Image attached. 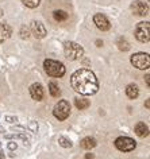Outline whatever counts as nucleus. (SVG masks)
I'll list each match as a JSON object with an SVG mask.
<instances>
[{"label": "nucleus", "instance_id": "obj_7", "mask_svg": "<svg viewBox=\"0 0 150 159\" xmlns=\"http://www.w3.org/2000/svg\"><path fill=\"white\" fill-rule=\"evenodd\" d=\"M137 143L134 139L127 138V136H119L115 140V147L119 151H123V152H130L135 148Z\"/></svg>", "mask_w": 150, "mask_h": 159}, {"label": "nucleus", "instance_id": "obj_24", "mask_svg": "<svg viewBox=\"0 0 150 159\" xmlns=\"http://www.w3.org/2000/svg\"><path fill=\"white\" fill-rule=\"evenodd\" d=\"M0 159H6V155H4V152H3V150H2V146H0Z\"/></svg>", "mask_w": 150, "mask_h": 159}, {"label": "nucleus", "instance_id": "obj_27", "mask_svg": "<svg viewBox=\"0 0 150 159\" xmlns=\"http://www.w3.org/2000/svg\"><path fill=\"white\" fill-rule=\"evenodd\" d=\"M2 15H3V10L0 8V18H2Z\"/></svg>", "mask_w": 150, "mask_h": 159}, {"label": "nucleus", "instance_id": "obj_1", "mask_svg": "<svg viewBox=\"0 0 150 159\" xmlns=\"http://www.w3.org/2000/svg\"><path fill=\"white\" fill-rule=\"evenodd\" d=\"M70 84L72 88L77 93L84 94V96H91L99 90V82L93 71L89 69H78L70 77Z\"/></svg>", "mask_w": 150, "mask_h": 159}, {"label": "nucleus", "instance_id": "obj_26", "mask_svg": "<svg viewBox=\"0 0 150 159\" xmlns=\"http://www.w3.org/2000/svg\"><path fill=\"white\" fill-rule=\"evenodd\" d=\"M96 45H97V47H100V46H103V42H101V41H96Z\"/></svg>", "mask_w": 150, "mask_h": 159}, {"label": "nucleus", "instance_id": "obj_10", "mask_svg": "<svg viewBox=\"0 0 150 159\" xmlns=\"http://www.w3.org/2000/svg\"><path fill=\"white\" fill-rule=\"evenodd\" d=\"M31 33H33V35H34V37L37 38V39L45 38V35H46V29H45V26H43V23L34 20L33 23H31Z\"/></svg>", "mask_w": 150, "mask_h": 159}, {"label": "nucleus", "instance_id": "obj_9", "mask_svg": "<svg viewBox=\"0 0 150 159\" xmlns=\"http://www.w3.org/2000/svg\"><path fill=\"white\" fill-rule=\"evenodd\" d=\"M131 11H133V14L138 15V16H145L149 12V6H148V3L142 2V0H135L131 4Z\"/></svg>", "mask_w": 150, "mask_h": 159}, {"label": "nucleus", "instance_id": "obj_12", "mask_svg": "<svg viewBox=\"0 0 150 159\" xmlns=\"http://www.w3.org/2000/svg\"><path fill=\"white\" fill-rule=\"evenodd\" d=\"M11 34H12V29L8 25H6V23L4 25H0V43L7 41L11 37Z\"/></svg>", "mask_w": 150, "mask_h": 159}, {"label": "nucleus", "instance_id": "obj_3", "mask_svg": "<svg viewBox=\"0 0 150 159\" xmlns=\"http://www.w3.org/2000/svg\"><path fill=\"white\" fill-rule=\"evenodd\" d=\"M64 51L66 58L70 59V61H76V59H80L82 55H84V49L76 42L68 41L64 43Z\"/></svg>", "mask_w": 150, "mask_h": 159}, {"label": "nucleus", "instance_id": "obj_13", "mask_svg": "<svg viewBox=\"0 0 150 159\" xmlns=\"http://www.w3.org/2000/svg\"><path fill=\"white\" fill-rule=\"evenodd\" d=\"M134 131H135V134L139 138H145V136H148L149 135V127L146 125L145 123H137Z\"/></svg>", "mask_w": 150, "mask_h": 159}, {"label": "nucleus", "instance_id": "obj_25", "mask_svg": "<svg viewBox=\"0 0 150 159\" xmlns=\"http://www.w3.org/2000/svg\"><path fill=\"white\" fill-rule=\"evenodd\" d=\"M84 159H93V154H87Z\"/></svg>", "mask_w": 150, "mask_h": 159}, {"label": "nucleus", "instance_id": "obj_17", "mask_svg": "<svg viewBox=\"0 0 150 159\" xmlns=\"http://www.w3.org/2000/svg\"><path fill=\"white\" fill-rule=\"evenodd\" d=\"M74 105H76L77 109L82 111V109L89 108L91 102H89V100H85V98H74Z\"/></svg>", "mask_w": 150, "mask_h": 159}, {"label": "nucleus", "instance_id": "obj_23", "mask_svg": "<svg viewBox=\"0 0 150 159\" xmlns=\"http://www.w3.org/2000/svg\"><path fill=\"white\" fill-rule=\"evenodd\" d=\"M8 148H10V150H14V148H16V143L11 142V143H10V144H8Z\"/></svg>", "mask_w": 150, "mask_h": 159}, {"label": "nucleus", "instance_id": "obj_14", "mask_svg": "<svg viewBox=\"0 0 150 159\" xmlns=\"http://www.w3.org/2000/svg\"><path fill=\"white\" fill-rule=\"evenodd\" d=\"M126 94H127L129 98L134 100V98H137L139 96V89H138V86L135 84H129L126 86Z\"/></svg>", "mask_w": 150, "mask_h": 159}, {"label": "nucleus", "instance_id": "obj_5", "mask_svg": "<svg viewBox=\"0 0 150 159\" xmlns=\"http://www.w3.org/2000/svg\"><path fill=\"white\" fill-rule=\"evenodd\" d=\"M131 63L134 67L139 70H145V69H149L150 66V57L148 53H135L131 55Z\"/></svg>", "mask_w": 150, "mask_h": 159}, {"label": "nucleus", "instance_id": "obj_18", "mask_svg": "<svg viewBox=\"0 0 150 159\" xmlns=\"http://www.w3.org/2000/svg\"><path fill=\"white\" fill-rule=\"evenodd\" d=\"M116 46H118V49H119L120 51H127V50H130V43L127 42V39L123 38V37L118 38Z\"/></svg>", "mask_w": 150, "mask_h": 159}, {"label": "nucleus", "instance_id": "obj_16", "mask_svg": "<svg viewBox=\"0 0 150 159\" xmlns=\"http://www.w3.org/2000/svg\"><path fill=\"white\" fill-rule=\"evenodd\" d=\"M68 12L66 11H64V10H56L53 12V18L56 19L57 22H65L66 19H68Z\"/></svg>", "mask_w": 150, "mask_h": 159}, {"label": "nucleus", "instance_id": "obj_2", "mask_svg": "<svg viewBox=\"0 0 150 159\" xmlns=\"http://www.w3.org/2000/svg\"><path fill=\"white\" fill-rule=\"evenodd\" d=\"M43 69L50 77H62L65 74V65L60 61H54V59H45L43 62Z\"/></svg>", "mask_w": 150, "mask_h": 159}, {"label": "nucleus", "instance_id": "obj_22", "mask_svg": "<svg viewBox=\"0 0 150 159\" xmlns=\"http://www.w3.org/2000/svg\"><path fill=\"white\" fill-rule=\"evenodd\" d=\"M21 37L23 39H27V38L30 37V29H29V27L22 26V29H21Z\"/></svg>", "mask_w": 150, "mask_h": 159}, {"label": "nucleus", "instance_id": "obj_4", "mask_svg": "<svg viewBox=\"0 0 150 159\" xmlns=\"http://www.w3.org/2000/svg\"><path fill=\"white\" fill-rule=\"evenodd\" d=\"M53 115H54V117L60 121L66 120L70 115V104L66 100H60L56 105H54Z\"/></svg>", "mask_w": 150, "mask_h": 159}, {"label": "nucleus", "instance_id": "obj_15", "mask_svg": "<svg viewBox=\"0 0 150 159\" xmlns=\"http://www.w3.org/2000/svg\"><path fill=\"white\" fill-rule=\"evenodd\" d=\"M96 144H97L96 140L91 136H87L80 142V147L84 150H91V148H93V147H96Z\"/></svg>", "mask_w": 150, "mask_h": 159}, {"label": "nucleus", "instance_id": "obj_11", "mask_svg": "<svg viewBox=\"0 0 150 159\" xmlns=\"http://www.w3.org/2000/svg\"><path fill=\"white\" fill-rule=\"evenodd\" d=\"M29 90H30L31 97H33L35 101H41L42 98H43V96H45V92H43L42 85H41V84H38V82H35V84L31 85Z\"/></svg>", "mask_w": 150, "mask_h": 159}, {"label": "nucleus", "instance_id": "obj_6", "mask_svg": "<svg viewBox=\"0 0 150 159\" xmlns=\"http://www.w3.org/2000/svg\"><path fill=\"white\" fill-rule=\"evenodd\" d=\"M149 25H150L149 22H141L135 27V33H134L135 34V38L142 43L150 41V26Z\"/></svg>", "mask_w": 150, "mask_h": 159}, {"label": "nucleus", "instance_id": "obj_21", "mask_svg": "<svg viewBox=\"0 0 150 159\" xmlns=\"http://www.w3.org/2000/svg\"><path fill=\"white\" fill-rule=\"evenodd\" d=\"M58 143H60V146L64 147V148H69V147H72V142H70L69 139L64 138V136L58 138Z\"/></svg>", "mask_w": 150, "mask_h": 159}, {"label": "nucleus", "instance_id": "obj_8", "mask_svg": "<svg viewBox=\"0 0 150 159\" xmlns=\"http://www.w3.org/2000/svg\"><path fill=\"white\" fill-rule=\"evenodd\" d=\"M93 23L96 25V27L101 31H108L111 29V23L107 19V16L103 14H95L93 15Z\"/></svg>", "mask_w": 150, "mask_h": 159}, {"label": "nucleus", "instance_id": "obj_20", "mask_svg": "<svg viewBox=\"0 0 150 159\" xmlns=\"http://www.w3.org/2000/svg\"><path fill=\"white\" fill-rule=\"evenodd\" d=\"M23 4L26 7H29V8H35V7L39 6V3H41V0H22Z\"/></svg>", "mask_w": 150, "mask_h": 159}, {"label": "nucleus", "instance_id": "obj_19", "mask_svg": "<svg viewBox=\"0 0 150 159\" xmlns=\"http://www.w3.org/2000/svg\"><path fill=\"white\" fill-rule=\"evenodd\" d=\"M49 92L53 97H60L61 96V90H60V88H58V85L56 84V82H50L49 84Z\"/></svg>", "mask_w": 150, "mask_h": 159}]
</instances>
